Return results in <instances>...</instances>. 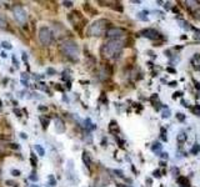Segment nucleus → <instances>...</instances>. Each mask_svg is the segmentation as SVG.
Here are the masks:
<instances>
[{
    "mask_svg": "<svg viewBox=\"0 0 200 187\" xmlns=\"http://www.w3.org/2000/svg\"><path fill=\"white\" fill-rule=\"evenodd\" d=\"M124 43L120 40H109L101 48V54L105 59H116L121 54Z\"/></svg>",
    "mask_w": 200,
    "mask_h": 187,
    "instance_id": "1",
    "label": "nucleus"
},
{
    "mask_svg": "<svg viewBox=\"0 0 200 187\" xmlns=\"http://www.w3.org/2000/svg\"><path fill=\"white\" fill-rule=\"evenodd\" d=\"M60 50L66 58H69L71 60H76L78 56H79V46L73 40H66V41L61 43Z\"/></svg>",
    "mask_w": 200,
    "mask_h": 187,
    "instance_id": "2",
    "label": "nucleus"
},
{
    "mask_svg": "<svg viewBox=\"0 0 200 187\" xmlns=\"http://www.w3.org/2000/svg\"><path fill=\"white\" fill-rule=\"evenodd\" d=\"M108 24H109L108 20H103V19H100V20H96V21H94L92 25L89 26L88 34L90 36H101L105 32V29H106Z\"/></svg>",
    "mask_w": 200,
    "mask_h": 187,
    "instance_id": "3",
    "label": "nucleus"
},
{
    "mask_svg": "<svg viewBox=\"0 0 200 187\" xmlns=\"http://www.w3.org/2000/svg\"><path fill=\"white\" fill-rule=\"evenodd\" d=\"M38 36H39V41L45 45V46H49L53 41H54V34L53 31L46 28V26H43L39 29V32H38Z\"/></svg>",
    "mask_w": 200,
    "mask_h": 187,
    "instance_id": "4",
    "label": "nucleus"
},
{
    "mask_svg": "<svg viewBox=\"0 0 200 187\" xmlns=\"http://www.w3.org/2000/svg\"><path fill=\"white\" fill-rule=\"evenodd\" d=\"M13 15H14V19L19 23V24H25L26 20H28V15H26V11L24 10L23 6L20 5H15L13 8Z\"/></svg>",
    "mask_w": 200,
    "mask_h": 187,
    "instance_id": "5",
    "label": "nucleus"
},
{
    "mask_svg": "<svg viewBox=\"0 0 200 187\" xmlns=\"http://www.w3.org/2000/svg\"><path fill=\"white\" fill-rule=\"evenodd\" d=\"M140 35L147 37V39H150V40H160L161 39V35L155 29H144L140 31Z\"/></svg>",
    "mask_w": 200,
    "mask_h": 187,
    "instance_id": "6",
    "label": "nucleus"
},
{
    "mask_svg": "<svg viewBox=\"0 0 200 187\" xmlns=\"http://www.w3.org/2000/svg\"><path fill=\"white\" fill-rule=\"evenodd\" d=\"M123 35H124V30L120 28H110L109 30H106V36L110 40H119Z\"/></svg>",
    "mask_w": 200,
    "mask_h": 187,
    "instance_id": "7",
    "label": "nucleus"
},
{
    "mask_svg": "<svg viewBox=\"0 0 200 187\" xmlns=\"http://www.w3.org/2000/svg\"><path fill=\"white\" fill-rule=\"evenodd\" d=\"M191 65L194 66V69L200 70V54H195L191 59Z\"/></svg>",
    "mask_w": 200,
    "mask_h": 187,
    "instance_id": "8",
    "label": "nucleus"
},
{
    "mask_svg": "<svg viewBox=\"0 0 200 187\" xmlns=\"http://www.w3.org/2000/svg\"><path fill=\"white\" fill-rule=\"evenodd\" d=\"M83 161H84L85 166H86L88 168H90V166H92V158H90V155H89L86 151L83 152Z\"/></svg>",
    "mask_w": 200,
    "mask_h": 187,
    "instance_id": "9",
    "label": "nucleus"
},
{
    "mask_svg": "<svg viewBox=\"0 0 200 187\" xmlns=\"http://www.w3.org/2000/svg\"><path fill=\"white\" fill-rule=\"evenodd\" d=\"M55 127H57V131H58V132H63V131L65 130L64 122H63L60 119H57V120H55Z\"/></svg>",
    "mask_w": 200,
    "mask_h": 187,
    "instance_id": "10",
    "label": "nucleus"
},
{
    "mask_svg": "<svg viewBox=\"0 0 200 187\" xmlns=\"http://www.w3.org/2000/svg\"><path fill=\"white\" fill-rule=\"evenodd\" d=\"M178 182H179V185H180L181 187H189V186H190L189 180H188L186 177H179V178H178Z\"/></svg>",
    "mask_w": 200,
    "mask_h": 187,
    "instance_id": "11",
    "label": "nucleus"
},
{
    "mask_svg": "<svg viewBox=\"0 0 200 187\" xmlns=\"http://www.w3.org/2000/svg\"><path fill=\"white\" fill-rule=\"evenodd\" d=\"M161 147H163V145L160 143V142H154L153 143V146H151V150L154 152H156V154H160V150H161Z\"/></svg>",
    "mask_w": 200,
    "mask_h": 187,
    "instance_id": "12",
    "label": "nucleus"
},
{
    "mask_svg": "<svg viewBox=\"0 0 200 187\" xmlns=\"http://www.w3.org/2000/svg\"><path fill=\"white\" fill-rule=\"evenodd\" d=\"M147 14H148V11H147V10H144V11H140V13L138 14V19H140V20H144V21H148L149 19H148Z\"/></svg>",
    "mask_w": 200,
    "mask_h": 187,
    "instance_id": "13",
    "label": "nucleus"
},
{
    "mask_svg": "<svg viewBox=\"0 0 200 187\" xmlns=\"http://www.w3.org/2000/svg\"><path fill=\"white\" fill-rule=\"evenodd\" d=\"M35 150H36V152H38L40 156H44L45 155V150L40 145H35Z\"/></svg>",
    "mask_w": 200,
    "mask_h": 187,
    "instance_id": "14",
    "label": "nucleus"
},
{
    "mask_svg": "<svg viewBox=\"0 0 200 187\" xmlns=\"http://www.w3.org/2000/svg\"><path fill=\"white\" fill-rule=\"evenodd\" d=\"M199 151H200V145H199V143H195V145L191 147V154H193V155H198Z\"/></svg>",
    "mask_w": 200,
    "mask_h": 187,
    "instance_id": "15",
    "label": "nucleus"
},
{
    "mask_svg": "<svg viewBox=\"0 0 200 187\" xmlns=\"http://www.w3.org/2000/svg\"><path fill=\"white\" fill-rule=\"evenodd\" d=\"M161 116L164 117V119H168V117L170 116V110H169L168 107L164 106V110H163V112H161Z\"/></svg>",
    "mask_w": 200,
    "mask_h": 187,
    "instance_id": "16",
    "label": "nucleus"
},
{
    "mask_svg": "<svg viewBox=\"0 0 200 187\" xmlns=\"http://www.w3.org/2000/svg\"><path fill=\"white\" fill-rule=\"evenodd\" d=\"M185 140H186L185 132H179V135H178V141H179V142H184Z\"/></svg>",
    "mask_w": 200,
    "mask_h": 187,
    "instance_id": "17",
    "label": "nucleus"
},
{
    "mask_svg": "<svg viewBox=\"0 0 200 187\" xmlns=\"http://www.w3.org/2000/svg\"><path fill=\"white\" fill-rule=\"evenodd\" d=\"M85 127H86L88 130H92V128H94L95 126L92 124V121H90V119H86V120H85Z\"/></svg>",
    "mask_w": 200,
    "mask_h": 187,
    "instance_id": "18",
    "label": "nucleus"
},
{
    "mask_svg": "<svg viewBox=\"0 0 200 187\" xmlns=\"http://www.w3.org/2000/svg\"><path fill=\"white\" fill-rule=\"evenodd\" d=\"M160 132H161L160 137L163 139V141H167V140H168V137H167V130H165V128H161Z\"/></svg>",
    "mask_w": 200,
    "mask_h": 187,
    "instance_id": "19",
    "label": "nucleus"
},
{
    "mask_svg": "<svg viewBox=\"0 0 200 187\" xmlns=\"http://www.w3.org/2000/svg\"><path fill=\"white\" fill-rule=\"evenodd\" d=\"M179 23H180V24H181V28H184V29H185V30H190V29H193V28H191V26H188V25H189V24H188V23H186V21H184V20H181V21H179Z\"/></svg>",
    "mask_w": 200,
    "mask_h": 187,
    "instance_id": "20",
    "label": "nucleus"
},
{
    "mask_svg": "<svg viewBox=\"0 0 200 187\" xmlns=\"http://www.w3.org/2000/svg\"><path fill=\"white\" fill-rule=\"evenodd\" d=\"M193 112H194L195 115L200 116V105H195V106L193 107Z\"/></svg>",
    "mask_w": 200,
    "mask_h": 187,
    "instance_id": "21",
    "label": "nucleus"
},
{
    "mask_svg": "<svg viewBox=\"0 0 200 187\" xmlns=\"http://www.w3.org/2000/svg\"><path fill=\"white\" fill-rule=\"evenodd\" d=\"M5 26H6V20L3 16H0V28H5Z\"/></svg>",
    "mask_w": 200,
    "mask_h": 187,
    "instance_id": "22",
    "label": "nucleus"
},
{
    "mask_svg": "<svg viewBox=\"0 0 200 187\" xmlns=\"http://www.w3.org/2000/svg\"><path fill=\"white\" fill-rule=\"evenodd\" d=\"M113 128H114L115 131H118V130H119V127L116 126V122H115V121H112V122H110V130L113 131Z\"/></svg>",
    "mask_w": 200,
    "mask_h": 187,
    "instance_id": "23",
    "label": "nucleus"
},
{
    "mask_svg": "<svg viewBox=\"0 0 200 187\" xmlns=\"http://www.w3.org/2000/svg\"><path fill=\"white\" fill-rule=\"evenodd\" d=\"M113 172H114L118 177H123V176H124V172H123L121 170H113Z\"/></svg>",
    "mask_w": 200,
    "mask_h": 187,
    "instance_id": "24",
    "label": "nucleus"
},
{
    "mask_svg": "<svg viewBox=\"0 0 200 187\" xmlns=\"http://www.w3.org/2000/svg\"><path fill=\"white\" fill-rule=\"evenodd\" d=\"M49 183H50L51 186H55V183H57V181H55V178H54L53 176H50V177H49Z\"/></svg>",
    "mask_w": 200,
    "mask_h": 187,
    "instance_id": "25",
    "label": "nucleus"
},
{
    "mask_svg": "<svg viewBox=\"0 0 200 187\" xmlns=\"http://www.w3.org/2000/svg\"><path fill=\"white\" fill-rule=\"evenodd\" d=\"M3 46L5 49H11V44H9L8 41H3Z\"/></svg>",
    "mask_w": 200,
    "mask_h": 187,
    "instance_id": "26",
    "label": "nucleus"
},
{
    "mask_svg": "<svg viewBox=\"0 0 200 187\" xmlns=\"http://www.w3.org/2000/svg\"><path fill=\"white\" fill-rule=\"evenodd\" d=\"M176 117H178L179 121H184V120H185V116H184V115H181V114H178Z\"/></svg>",
    "mask_w": 200,
    "mask_h": 187,
    "instance_id": "27",
    "label": "nucleus"
},
{
    "mask_svg": "<svg viewBox=\"0 0 200 187\" xmlns=\"http://www.w3.org/2000/svg\"><path fill=\"white\" fill-rule=\"evenodd\" d=\"M153 176H154V177H156V178H159V177L161 176V175H160V171H159V170H155V171H154V174H153Z\"/></svg>",
    "mask_w": 200,
    "mask_h": 187,
    "instance_id": "28",
    "label": "nucleus"
},
{
    "mask_svg": "<svg viewBox=\"0 0 200 187\" xmlns=\"http://www.w3.org/2000/svg\"><path fill=\"white\" fill-rule=\"evenodd\" d=\"M160 157L164 158V160H167V158H168V154H167V152H160Z\"/></svg>",
    "mask_w": 200,
    "mask_h": 187,
    "instance_id": "29",
    "label": "nucleus"
},
{
    "mask_svg": "<svg viewBox=\"0 0 200 187\" xmlns=\"http://www.w3.org/2000/svg\"><path fill=\"white\" fill-rule=\"evenodd\" d=\"M30 180H33V181H36V180H38V177L35 176V172H33V174H31V176H30Z\"/></svg>",
    "mask_w": 200,
    "mask_h": 187,
    "instance_id": "30",
    "label": "nucleus"
},
{
    "mask_svg": "<svg viewBox=\"0 0 200 187\" xmlns=\"http://www.w3.org/2000/svg\"><path fill=\"white\" fill-rule=\"evenodd\" d=\"M13 175H14V176H20V171L14 170V171H13Z\"/></svg>",
    "mask_w": 200,
    "mask_h": 187,
    "instance_id": "31",
    "label": "nucleus"
},
{
    "mask_svg": "<svg viewBox=\"0 0 200 187\" xmlns=\"http://www.w3.org/2000/svg\"><path fill=\"white\" fill-rule=\"evenodd\" d=\"M194 30H195V34H196L195 36L198 37V39H200V30H196V29H194Z\"/></svg>",
    "mask_w": 200,
    "mask_h": 187,
    "instance_id": "32",
    "label": "nucleus"
},
{
    "mask_svg": "<svg viewBox=\"0 0 200 187\" xmlns=\"http://www.w3.org/2000/svg\"><path fill=\"white\" fill-rule=\"evenodd\" d=\"M63 4H64L65 6H71V5H73V3H71V2H64Z\"/></svg>",
    "mask_w": 200,
    "mask_h": 187,
    "instance_id": "33",
    "label": "nucleus"
},
{
    "mask_svg": "<svg viewBox=\"0 0 200 187\" xmlns=\"http://www.w3.org/2000/svg\"><path fill=\"white\" fill-rule=\"evenodd\" d=\"M194 84H195V87H196L198 90H200V82H198V81L194 80Z\"/></svg>",
    "mask_w": 200,
    "mask_h": 187,
    "instance_id": "34",
    "label": "nucleus"
},
{
    "mask_svg": "<svg viewBox=\"0 0 200 187\" xmlns=\"http://www.w3.org/2000/svg\"><path fill=\"white\" fill-rule=\"evenodd\" d=\"M168 71L169 72H175V69L174 67H168Z\"/></svg>",
    "mask_w": 200,
    "mask_h": 187,
    "instance_id": "35",
    "label": "nucleus"
},
{
    "mask_svg": "<svg viewBox=\"0 0 200 187\" xmlns=\"http://www.w3.org/2000/svg\"><path fill=\"white\" fill-rule=\"evenodd\" d=\"M169 86H176V81H173V82H170V84H169Z\"/></svg>",
    "mask_w": 200,
    "mask_h": 187,
    "instance_id": "36",
    "label": "nucleus"
},
{
    "mask_svg": "<svg viewBox=\"0 0 200 187\" xmlns=\"http://www.w3.org/2000/svg\"><path fill=\"white\" fill-rule=\"evenodd\" d=\"M125 187H130V186H125Z\"/></svg>",
    "mask_w": 200,
    "mask_h": 187,
    "instance_id": "37",
    "label": "nucleus"
}]
</instances>
